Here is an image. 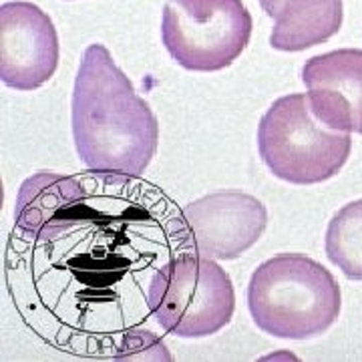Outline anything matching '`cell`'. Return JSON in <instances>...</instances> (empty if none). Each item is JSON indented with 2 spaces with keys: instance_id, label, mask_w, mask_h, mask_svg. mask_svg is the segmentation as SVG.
<instances>
[{
  "instance_id": "cell-1",
  "label": "cell",
  "mask_w": 362,
  "mask_h": 362,
  "mask_svg": "<svg viewBox=\"0 0 362 362\" xmlns=\"http://www.w3.org/2000/svg\"><path fill=\"white\" fill-rule=\"evenodd\" d=\"M71 121L78 159L93 173L121 181L141 177L156 157V113L99 42L83 52Z\"/></svg>"
},
{
  "instance_id": "cell-2",
  "label": "cell",
  "mask_w": 362,
  "mask_h": 362,
  "mask_svg": "<svg viewBox=\"0 0 362 362\" xmlns=\"http://www.w3.org/2000/svg\"><path fill=\"white\" fill-rule=\"evenodd\" d=\"M342 294L337 278L304 254H278L254 270L247 308L262 332L288 340L320 337L337 322Z\"/></svg>"
},
{
  "instance_id": "cell-3",
  "label": "cell",
  "mask_w": 362,
  "mask_h": 362,
  "mask_svg": "<svg viewBox=\"0 0 362 362\" xmlns=\"http://www.w3.org/2000/svg\"><path fill=\"white\" fill-rule=\"evenodd\" d=\"M258 151L278 180L314 185L338 175L352 151L346 131L330 129L312 111L308 95L276 99L258 125Z\"/></svg>"
},
{
  "instance_id": "cell-4",
  "label": "cell",
  "mask_w": 362,
  "mask_h": 362,
  "mask_svg": "<svg viewBox=\"0 0 362 362\" xmlns=\"http://www.w3.org/2000/svg\"><path fill=\"white\" fill-rule=\"evenodd\" d=\"M147 306L168 334L206 338L232 322L235 292L216 259L181 252L156 270Z\"/></svg>"
},
{
  "instance_id": "cell-5",
  "label": "cell",
  "mask_w": 362,
  "mask_h": 362,
  "mask_svg": "<svg viewBox=\"0 0 362 362\" xmlns=\"http://www.w3.org/2000/svg\"><path fill=\"white\" fill-rule=\"evenodd\" d=\"M252 26L242 0H168L161 40L180 66L214 73L240 59L252 39Z\"/></svg>"
},
{
  "instance_id": "cell-6",
  "label": "cell",
  "mask_w": 362,
  "mask_h": 362,
  "mask_svg": "<svg viewBox=\"0 0 362 362\" xmlns=\"http://www.w3.org/2000/svg\"><path fill=\"white\" fill-rule=\"evenodd\" d=\"M268 209L254 195L221 189L181 209L171 226L180 252L211 259H235L266 232Z\"/></svg>"
},
{
  "instance_id": "cell-7",
  "label": "cell",
  "mask_w": 362,
  "mask_h": 362,
  "mask_svg": "<svg viewBox=\"0 0 362 362\" xmlns=\"http://www.w3.org/2000/svg\"><path fill=\"white\" fill-rule=\"evenodd\" d=\"M59 35L51 16L33 2L0 6V78L16 90L49 83L59 66Z\"/></svg>"
},
{
  "instance_id": "cell-8",
  "label": "cell",
  "mask_w": 362,
  "mask_h": 362,
  "mask_svg": "<svg viewBox=\"0 0 362 362\" xmlns=\"http://www.w3.org/2000/svg\"><path fill=\"white\" fill-rule=\"evenodd\" d=\"M93 218L87 187L71 175L39 171L21 185L14 228L33 242H54Z\"/></svg>"
},
{
  "instance_id": "cell-9",
  "label": "cell",
  "mask_w": 362,
  "mask_h": 362,
  "mask_svg": "<svg viewBox=\"0 0 362 362\" xmlns=\"http://www.w3.org/2000/svg\"><path fill=\"white\" fill-rule=\"evenodd\" d=\"M314 115L330 129L362 135V51L322 52L302 66Z\"/></svg>"
},
{
  "instance_id": "cell-10",
  "label": "cell",
  "mask_w": 362,
  "mask_h": 362,
  "mask_svg": "<svg viewBox=\"0 0 362 362\" xmlns=\"http://www.w3.org/2000/svg\"><path fill=\"white\" fill-rule=\"evenodd\" d=\"M272 49L300 52L330 40L342 26V0H280L272 16Z\"/></svg>"
},
{
  "instance_id": "cell-11",
  "label": "cell",
  "mask_w": 362,
  "mask_h": 362,
  "mask_svg": "<svg viewBox=\"0 0 362 362\" xmlns=\"http://www.w3.org/2000/svg\"><path fill=\"white\" fill-rule=\"evenodd\" d=\"M324 250L350 280H362V199L350 202L332 216Z\"/></svg>"
},
{
  "instance_id": "cell-12",
  "label": "cell",
  "mask_w": 362,
  "mask_h": 362,
  "mask_svg": "<svg viewBox=\"0 0 362 362\" xmlns=\"http://www.w3.org/2000/svg\"><path fill=\"white\" fill-rule=\"evenodd\" d=\"M259 4H262L264 13L272 18L274 13H276V8H278V4H280V0H259Z\"/></svg>"
}]
</instances>
